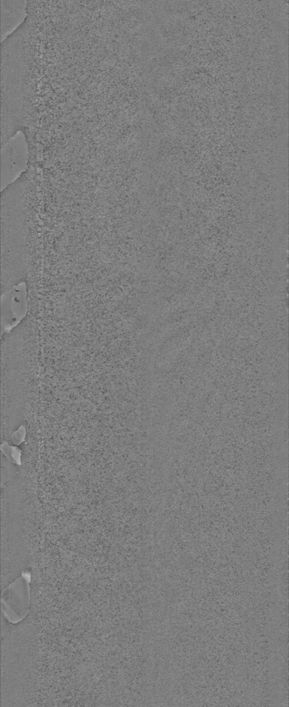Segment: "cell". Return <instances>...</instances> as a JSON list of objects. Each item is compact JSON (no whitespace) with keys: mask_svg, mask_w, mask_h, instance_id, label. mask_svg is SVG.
<instances>
[{"mask_svg":"<svg viewBox=\"0 0 289 707\" xmlns=\"http://www.w3.org/2000/svg\"><path fill=\"white\" fill-rule=\"evenodd\" d=\"M26 6L23 1H2V35L12 30L17 22L24 20Z\"/></svg>","mask_w":289,"mask_h":707,"instance_id":"4","label":"cell"},{"mask_svg":"<svg viewBox=\"0 0 289 707\" xmlns=\"http://www.w3.org/2000/svg\"><path fill=\"white\" fill-rule=\"evenodd\" d=\"M2 333L20 323L27 316L29 309L28 296L25 282L14 287L1 294Z\"/></svg>","mask_w":289,"mask_h":707,"instance_id":"3","label":"cell"},{"mask_svg":"<svg viewBox=\"0 0 289 707\" xmlns=\"http://www.w3.org/2000/svg\"><path fill=\"white\" fill-rule=\"evenodd\" d=\"M1 610L8 622L16 624L29 614L30 586L26 577L21 576L2 591Z\"/></svg>","mask_w":289,"mask_h":707,"instance_id":"2","label":"cell"},{"mask_svg":"<svg viewBox=\"0 0 289 707\" xmlns=\"http://www.w3.org/2000/svg\"><path fill=\"white\" fill-rule=\"evenodd\" d=\"M1 148V191L15 182L26 171L28 164L26 138L14 135Z\"/></svg>","mask_w":289,"mask_h":707,"instance_id":"1","label":"cell"}]
</instances>
